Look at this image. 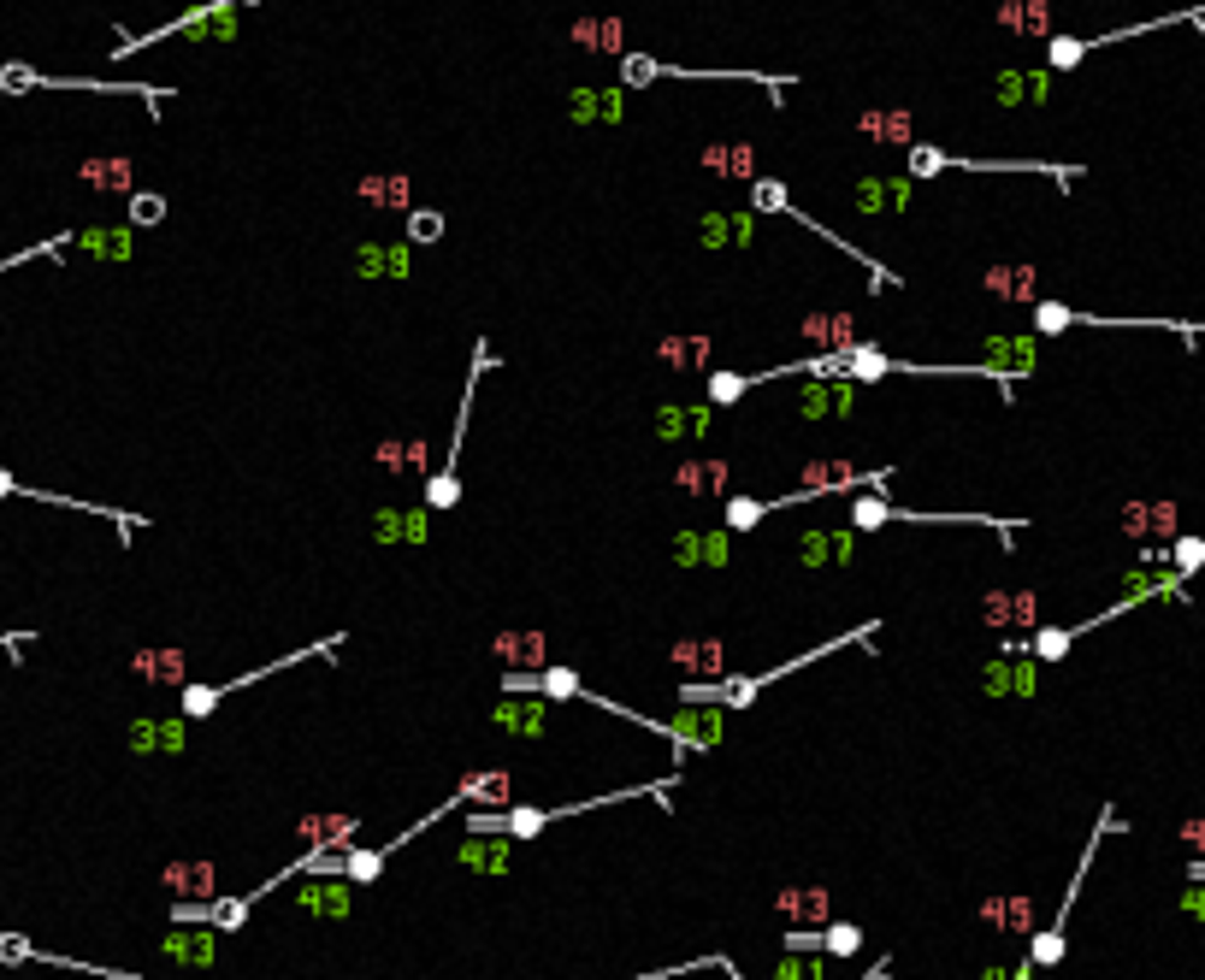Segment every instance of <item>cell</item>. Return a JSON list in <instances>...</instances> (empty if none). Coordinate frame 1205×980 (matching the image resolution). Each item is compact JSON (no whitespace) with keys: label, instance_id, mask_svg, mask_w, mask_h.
Masks as SVG:
<instances>
[{"label":"cell","instance_id":"1","mask_svg":"<svg viewBox=\"0 0 1205 980\" xmlns=\"http://www.w3.org/2000/svg\"><path fill=\"white\" fill-rule=\"evenodd\" d=\"M881 526H993L1004 543H1016V532L1029 520H999V514H981V508H898L875 491H857L851 497V532H881Z\"/></svg>","mask_w":1205,"mask_h":980},{"label":"cell","instance_id":"2","mask_svg":"<svg viewBox=\"0 0 1205 980\" xmlns=\"http://www.w3.org/2000/svg\"><path fill=\"white\" fill-rule=\"evenodd\" d=\"M349 644V632H331V638H319V644H302V650H290V656H278V662H267V668H248V674L237 679H219V685H207V679H190L183 691H177V714L183 721H207V714L219 709L231 691H242V685H260V679H273L284 674V668H296V662H313V656H337Z\"/></svg>","mask_w":1205,"mask_h":980},{"label":"cell","instance_id":"3","mask_svg":"<svg viewBox=\"0 0 1205 980\" xmlns=\"http://www.w3.org/2000/svg\"><path fill=\"white\" fill-rule=\"evenodd\" d=\"M484 372H491V343H479V349H473V367H467V390H461V413H455L449 455L432 467V478H426V508H432V514H444V508L461 503V438H467V420H473V390H479Z\"/></svg>","mask_w":1205,"mask_h":980},{"label":"cell","instance_id":"4","mask_svg":"<svg viewBox=\"0 0 1205 980\" xmlns=\"http://www.w3.org/2000/svg\"><path fill=\"white\" fill-rule=\"evenodd\" d=\"M904 171L910 177H933V171H1040V177H1058V183H1075L1081 166H1058V160H964V154H946V148H928V142H910L904 154Z\"/></svg>","mask_w":1205,"mask_h":980},{"label":"cell","instance_id":"5","mask_svg":"<svg viewBox=\"0 0 1205 980\" xmlns=\"http://www.w3.org/2000/svg\"><path fill=\"white\" fill-rule=\"evenodd\" d=\"M656 77H680V83H768L774 101H780V83H793V77H768V71H686V66H668V60H651V54H620V89H645Z\"/></svg>","mask_w":1205,"mask_h":980},{"label":"cell","instance_id":"6","mask_svg":"<svg viewBox=\"0 0 1205 980\" xmlns=\"http://www.w3.org/2000/svg\"><path fill=\"white\" fill-rule=\"evenodd\" d=\"M1164 24H1200L1205 30V12H1171V18L1129 24V30H1105V35H1046V71H1069V66H1081L1094 48H1111V42H1129V35H1146V30H1164Z\"/></svg>","mask_w":1205,"mask_h":980},{"label":"cell","instance_id":"7","mask_svg":"<svg viewBox=\"0 0 1205 980\" xmlns=\"http://www.w3.org/2000/svg\"><path fill=\"white\" fill-rule=\"evenodd\" d=\"M166 35H190V42H231V35H237V0H207V6H196V12H183L177 24H166V30H154V35H131V42L119 48V60H125L131 48H148V42H166Z\"/></svg>","mask_w":1205,"mask_h":980},{"label":"cell","instance_id":"8","mask_svg":"<svg viewBox=\"0 0 1205 980\" xmlns=\"http://www.w3.org/2000/svg\"><path fill=\"white\" fill-rule=\"evenodd\" d=\"M656 739H668L686 756H703V750H716L727 739V709L722 703H680V714H668Z\"/></svg>","mask_w":1205,"mask_h":980},{"label":"cell","instance_id":"9","mask_svg":"<svg viewBox=\"0 0 1205 980\" xmlns=\"http://www.w3.org/2000/svg\"><path fill=\"white\" fill-rule=\"evenodd\" d=\"M367 538L384 543V549H390V543H413V549H420V543L432 538V508L426 503L420 508H373V514H367Z\"/></svg>","mask_w":1205,"mask_h":980},{"label":"cell","instance_id":"10","mask_svg":"<svg viewBox=\"0 0 1205 980\" xmlns=\"http://www.w3.org/2000/svg\"><path fill=\"white\" fill-rule=\"evenodd\" d=\"M491 727H503L509 739H544L555 727L550 697H497L491 703Z\"/></svg>","mask_w":1205,"mask_h":980},{"label":"cell","instance_id":"11","mask_svg":"<svg viewBox=\"0 0 1205 980\" xmlns=\"http://www.w3.org/2000/svg\"><path fill=\"white\" fill-rule=\"evenodd\" d=\"M857 378H810L804 390L793 396V413H804V420H845L851 413V402H857Z\"/></svg>","mask_w":1205,"mask_h":980},{"label":"cell","instance_id":"12","mask_svg":"<svg viewBox=\"0 0 1205 980\" xmlns=\"http://www.w3.org/2000/svg\"><path fill=\"white\" fill-rule=\"evenodd\" d=\"M716 413H722V407H709V402L656 407L651 432H656V443H703V438H709V426H716Z\"/></svg>","mask_w":1205,"mask_h":980},{"label":"cell","instance_id":"13","mask_svg":"<svg viewBox=\"0 0 1205 980\" xmlns=\"http://www.w3.org/2000/svg\"><path fill=\"white\" fill-rule=\"evenodd\" d=\"M674 568H727L733 561V532L727 526H709V532H697V526H686V532H674Z\"/></svg>","mask_w":1205,"mask_h":980},{"label":"cell","instance_id":"14","mask_svg":"<svg viewBox=\"0 0 1205 980\" xmlns=\"http://www.w3.org/2000/svg\"><path fill=\"white\" fill-rule=\"evenodd\" d=\"M1040 685V662L1034 656H987L981 668V691L987 697H1034Z\"/></svg>","mask_w":1205,"mask_h":980},{"label":"cell","instance_id":"15","mask_svg":"<svg viewBox=\"0 0 1205 980\" xmlns=\"http://www.w3.org/2000/svg\"><path fill=\"white\" fill-rule=\"evenodd\" d=\"M296 904L308 915H325V921H349L355 915V880L308 875V886H296Z\"/></svg>","mask_w":1205,"mask_h":980},{"label":"cell","instance_id":"16","mask_svg":"<svg viewBox=\"0 0 1205 980\" xmlns=\"http://www.w3.org/2000/svg\"><path fill=\"white\" fill-rule=\"evenodd\" d=\"M851 549H857V532H851V526H845V532H839V526H816V532H804V538L793 543L798 568H833V561L845 568Z\"/></svg>","mask_w":1205,"mask_h":980},{"label":"cell","instance_id":"17","mask_svg":"<svg viewBox=\"0 0 1205 980\" xmlns=\"http://www.w3.org/2000/svg\"><path fill=\"white\" fill-rule=\"evenodd\" d=\"M491 656H497L509 674H538V668H550V638H544V632H497V638H491Z\"/></svg>","mask_w":1205,"mask_h":980},{"label":"cell","instance_id":"18","mask_svg":"<svg viewBox=\"0 0 1205 980\" xmlns=\"http://www.w3.org/2000/svg\"><path fill=\"white\" fill-rule=\"evenodd\" d=\"M183 744H190V727H183V714H142L131 721V750L137 756H154V750H166V756H183Z\"/></svg>","mask_w":1205,"mask_h":980},{"label":"cell","instance_id":"19","mask_svg":"<svg viewBox=\"0 0 1205 980\" xmlns=\"http://www.w3.org/2000/svg\"><path fill=\"white\" fill-rule=\"evenodd\" d=\"M981 367H993L999 378H1029L1034 372V337L1029 331H1004V337H987V349H981Z\"/></svg>","mask_w":1205,"mask_h":980},{"label":"cell","instance_id":"20","mask_svg":"<svg viewBox=\"0 0 1205 980\" xmlns=\"http://www.w3.org/2000/svg\"><path fill=\"white\" fill-rule=\"evenodd\" d=\"M733 461H674V491H686V497H716L727 503L733 491Z\"/></svg>","mask_w":1205,"mask_h":980},{"label":"cell","instance_id":"21","mask_svg":"<svg viewBox=\"0 0 1205 980\" xmlns=\"http://www.w3.org/2000/svg\"><path fill=\"white\" fill-rule=\"evenodd\" d=\"M1034 614H1040L1034 591H987V603H981V620L993 632H1010V638H1016V626H1034Z\"/></svg>","mask_w":1205,"mask_h":980},{"label":"cell","instance_id":"22","mask_svg":"<svg viewBox=\"0 0 1205 980\" xmlns=\"http://www.w3.org/2000/svg\"><path fill=\"white\" fill-rule=\"evenodd\" d=\"M774 910L793 915V927H827L833 921V892L827 886H786V892H774Z\"/></svg>","mask_w":1205,"mask_h":980},{"label":"cell","instance_id":"23","mask_svg":"<svg viewBox=\"0 0 1205 980\" xmlns=\"http://www.w3.org/2000/svg\"><path fill=\"white\" fill-rule=\"evenodd\" d=\"M620 83H603V89H574L568 95V119L574 125H620L626 119V106H620Z\"/></svg>","mask_w":1205,"mask_h":980},{"label":"cell","instance_id":"24","mask_svg":"<svg viewBox=\"0 0 1205 980\" xmlns=\"http://www.w3.org/2000/svg\"><path fill=\"white\" fill-rule=\"evenodd\" d=\"M160 951L172 957V963H190V969H213L219 963V927H172Z\"/></svg>","mask_w":1205,"mask_h":980},{"label":"cell","instance_id":"25","mask_svg":"<svg viewBox=\"0 0 1205 980\" xmlns=\"http://www.w3.org/2000/svg\"><path fill=\"white\" fill-rule=\"evenodd\" d=\"M361 833V815H302L296 839H308V850H349Z\"/></svg>","mask_w":1205,"mask_h":980},{"label":"cell","instance_id":"26","mask_svg":"<svg viewBox=\"0 0 1205 980\" xmlns=\"http://www.w3.org/2000/svg\"><path fill=\"white\" fill-rule=\"evenodd\" d=\"M355 267L361 278H408L413 272V242H361L355 248Z\"/></svg>","mask_w":1205,"mask_h":980},{"label":"cell","instance_id":"27","mask_svg":"<svg viewBox=\"0 0 1205 980\" xmlns=\"http://www.w3.org/2000/svg\"><path fill=\"white\" fill-rule=\"evenodd\" d=\"M160 880L177 892V904H213L219 898V869L213 862H166Z\"/></svg>","mask_w":1205,"mask_h":980},{"label":"cell","instance_id":"28","mask_svg":"<svg viewBox=\"0 0 1205 980\" xmlns=\"http://www.w3.org/2000/svg\"><path fill=\"white\" fill-rule=\"evenodd\" d=\"M981 921L993 933H1034V898L1029 892H999V898H981Z\"/></svg>","mask_w":1205,"mask_h":980},{"label":"cell","instance_id":"29","mask_svg":"<svg viewBox=\"0 0 1205 980\" xmlns=\"http://www.w3.org/2000/svg\"><path fill=\"white\" fill-rule=\"evenodd\" d=\"M373 455H379L384 473H396V478H408V473L413 478H432V467H426V461H432V449H426L420 432H413V438H384Z\"/></svg>","mask_w":1205,"mask_h":980},{"label":"cell","instance_id":"30","mask_svg":"<svg viewBox=\"0 0 1205 980\" xmlns=\"http://www.w3.org/2000/svg\"><path fill=\"white\" fill-rule=\"evenodd\" d=\"M131 674L148 679V685L183 691V685H190V662H183V650H137V656H131Z\"/></svg>","mask_w":1205,"mask_h":980},{"label":"cell","instance_id":"31","mask_svg":"<svg viewBox=\"0 0 1205 980\" xmlns=\"http://www.w3.org/2000/svg\"><path fill=\"white\" fill-rule=\"evenodd\" d=\"M455 862H461L467 875H509V839H497V833H467L461 850H455Z\"/></svg>","mask_w":1205,"mask_h":980},{"label":"cell","instance_id":"32","mask_svg":"<svg viewBox=\"0 0 1205 980\" xmlns=\"http://www.w3.org/2000/svg\"><path fill=\"white\" fill-rule=\"evenodd\" d=\"M674 662L691 679H727V644L722 638H680L674 644Z\"/></svg>","mask_w":1205,"mask_h":980},{"label":"cell","instance_id":"33","mask_svg":"<svg viewBox=\"0 0 1205 980\" xmlns=\"http://www.w3.org/2000/svg\"><path fill=\"white\" fill-rule=\"evenodd\" d=\"M910 190H916V177L904 171V177H857V207L862 213H904L910 207Z\"/></svg>","mask_w":1205,"mask_h":980},{"label":"cell","instance_id":"34","mask_svg":"<svg viewBox=\"0 0 1205 980\" xmlns=\"http://www.w3.org/2000/svg\"><path fill=\"white\" fill-rule=\"evenodd\" d=\"M697 237H703V248H727V242L751 248L757 219H751V213H703V219H697Z\"/></svg>","mask_w":1205,"mask_h":980},{"label":"cell","instance_id":"35","mask_svg":"<svg viewBox=\"0 0 1205 980\" xmlns=\"http://www.w3.org/2000/svg\"><path fill=\"white\" fill-rule=\"evenodd\" d=\"M981 290L999 296V302H1029L1034 307V267H987L981 272Z\"/></svg>","mask_w":1205,"mask_h":980},{"label":"cell","instance_id":"36","mask_svg":"<svg viewBox=\"0 0 1205 980\" xmlns=\"http://www.w3.org/2000/svg\"><path fill=\"white\" fill-rule=\"evenodd\" d=\"M355 196H361L367 207H396V213H413V183H408V177H396V171H390V177H361V183H355Z\"/></svg>","mask_w":1205,"mask_h":980},{"label":"cell","instance_id":"37","mask_svg":"<svg viewBox=\"0 0 1205 980\" xmlns=\"http://www.w3.org/2000/svg\"><path fill=\"white\" fill-rule=\"evenodd\" d=\"M77 248L95 254V260H131V225H112V231H77Z\"/></svg>","mask_w":1205,"mask_h":980},{"label":"cell","instance_id":"38","mask_svg":"<svg viewBox=\"0 0 1205 980\" xmlns=\"http://www.w3.org/2000/svg\"><path fill=\"white\" fill-rule=\"evenodd\" d=\"M1123 526H1129L1135 538H1146V532H1176V503H1129Z\"/></svg>","mask_w":1205,"mask_h":980},{"label":"cell","instance_id":"39","mask_svg":"<svg viewBox=\"0 0 1205 980\" xmlns=\"http://www.w3.org/2000/svg\"><path fill=\"white\" fill-rule=\"evenodd\" d=\"M757 154L751 142H722V148H703V171H727V177H751Z\"/></svg>","mask_w":1205,"mask_h":980},{"label":"cell","instance_id":"40","mask_svg":"<svg viewBox=\"0 0 1205 980\" xmlns=\"http://www.w3.org/2000/svg\"><path fill=\"white\" fill-rule=\"evenodd\" d=\"M656 361H668L674 372L703 367V361H709V337H668V343H656Z\"/></svg>","mask_w":1205,"mask_h":980},{"label":"cell","instance_id":"41","mask_svg":"<svg viewBox=\"0 0 1205 980\" xmlns=\"http://www.w3.org/2000/svg\"><path fill=\"white\" fill-rule=\"evenodd\" d=\"M862 946H869V939H862L857 921H827L822 927V957H857Z\"/></svg>","mask_w":1205,"mask_h":980},{"label":"cell","instance_id":"42","mask_svg":"<svg viewBox=\"0 0 1205 980\" xmlns=\"http://www.w3.org/2000/svg\"><path fill=\"white\" fill-rule=\"evenodd\" d=\"M402 237L408 242H444V213L438 207H413V213H402Z\"/></svg>","mask_w":1205,"mask_h":980},{"label":"cell","instance_id":"43","mask_svg":"<svg viewBox=\"0 0 1205 980\" xmlns=\"http://www.w3.org/2000/svg\"><path fill=\"white\" fill-rule=\"evenodd\" d=\"M774 980H833V969H827L822 951H816V957H798V951H786V957L774 963Z\"/></svg>","mask_w":1205,"mask_h":980},{"label":"cell","instance_id":"44","mask_svg":"<svg viewBox=\"0 0 1205 980\" xmlns=\"http://www.w3.org/2000/svg\"><path fill=\"white\" fill-rule=\"evenodd\" d=\"M1164 561H1171V574H1176V579L1200 574V568H1205V538H1176Z\"/></svg>","mask_w":1205,"mask_h":980},{"label":"cell","instance_id":"45","mask_svg":"<svg viewBox=\"0 0 1205 980\" xmlns=\"http://www.w3.org/2000/svg\"><path fill=\"white\" fill-rule=\"evenodd\" d=\"M857 125L875 136V142H910V131H904L910 119H904V112H862Z\"/></svg>","mask_w":1205,"mask_h":980},{"label":"cell","instance_id":"46","mask_svg":"<svg viewBox=\"0 0 1205 980\" xmlns=\"http://www.w3.org/2000/svg\"><path fill=\"white\" fill-rule=\"evenodd\" d=\"M703 969H722V975H733V980H745L727 957H697V963H674V969H656V975H632V980H674V975H703Z\"/></svg>","mask_w":1205,"mask_h":980},{"label":"cell","instance_id":"47","mask_svg":"<svg viewBox=\"0 0 1205 980\" xmlns=\"http://www.w3.org/2000/svg\"><path fill=\"white\" fill-rule=\"evenodd\" d=\"M166 219V196H131V225H160Z\"/></svg>","mask_w":1205,"mask_h":980},{"label":"cell","instance_id":"48","mask_svg":"<svg viewBox=\"0 0 1205 980\" xmlns=\"http://www.w3.org/2000/svg\"><path fill=\"white\" fill-rule=\"evenodd\" d=\"M786 951H798V957H816V951H822V927H793V933H786Z\"/></svg>","mask_w":1205,"mask_h":980},{"label":"cell","instance_id":"49","mask_svg":"<svg viewBox=\"0 0 1205 980\" xmlns=\"http://www.w3.org/2000/svg\"><path fill=\"white\" fill-rule=\"evenodd\" d=\"M887 975H893V957H875V963H869L857 980H887Z\"/></svg>","mask_w":1205,"mask_h":980},{"label":"cell","instance_id":"50","mask_svg":"<svg viewBox=\"0 0 1205 980\" xmlns=\"http://www.w3.org/2000/svg\"><path fill=\"white\" fill-rule=\"evenodd\" d=\"M60 508H89V503H60ZM89 514H101V508H89ZM112 520H119V526H125V532H131V526H142L137 514H112Z\"/></svg>","mask_w":1205,"mask_h":980},{"label":"cell","instance_id":"51","mask_svg":"<svg viewBox=\"0 0 1205 980\" xmlns=\"http://www.w3.org/2000/svg\"><path fill=\"white\" fill-rule=\"evenodd\" d=\"M981 980H1004V969H999V963H993V969H981Z\"/></svg>","mask_w":1205,"mask_h":980},{"label":"cell","instance_id":"52","mask_svg":"<svg viewBox=\"0 0 1205 980\" xmlns=\"http://www.w3.org/2000/svg\"><path fill=\"white\" fill-rule=\"evenodd\" d=\"M1188 880H1205V862H1194V869H1188Z\"/></svg>","mask_w":1205,"mask_h":980},{"label":"cell","instance_id":"53","mask_svg":"<svg viewBox=\"0 0 1205 980\" xmlns=\"http://www.w3.org/2000/svg\"><path fill=\"white\" fill-rule=\"evenodd\" d=\"M237 6H260V0H237Z\"/></svg>","mask_w":1205,"mask_h":980}]
</instances>
